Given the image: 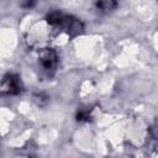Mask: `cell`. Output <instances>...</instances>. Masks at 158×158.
Returning a JSON list of instances; mask_svg holds the SVG:
<instances>
[{"label": "cell", "instance_id": "obj_1", "mask_svg": "<svg viewBox=\"0 0 158 158\" xmlns=\"http://www.w3.org/2000/svg\"><path fill=\"white\" fill-rule=\"evenodd\" d=\"M47 21L49 25L54 26V27H60L63 28L68 35L70 36H78L83 32L84 30V25L80 20L73 17V16H68V15H63L60 12H52L48 17Z\"/></svg>", "mask_w": 158, "mask_h": 158}, {"label": "cell", "instance_id": "obj_2", "mask_svg": "<svg viewBox=\"0 0 158 158\" xmlns=\"http://www.w3.org/2000/svg\"><path fill=\"white\" fill-rule=\"evenodd\" d=\"M22 90V83L19 75L6 74L1 81V91L7 95H17Z\"/></svg>", "mask_w": 158, "mask_h": 158}, {"label": "cell", "instance_id": "obj_3", "mask_svg": "<svg viewBox=\"0 0 158 158\" xmlns=\"http://www.w3.org/2000/svg\"><path fill=\"white\" fill-rule=\"evenodd\" d=\"M58 62V57L57 53L53 49H44L41 52L40 54V63L42 65V68L47 72L49 70H54L56 65Z\"/></svg>", "mask_w": 158, "mask_h": 158}, {"label": "cell", "instance_id": "obj_4", "mask_svg": "<svg viewBox=\"0 0 158 158\" xmlns=\"http://www.w3.org/2000/svg\"><path fill=\"white\" fill-rule=\"evenodd\" d=\"M95 2H96V7L102 12H109L114 10L117 5L116 0H95Z\"/></svg>", "mask_w": 158, "mask_h": 158}, {"label": "cell", "instance_id": "obj_5", "mask_svg": "<svg viewBox=\"0 0 158 158\" xmlns=\"http://www.w3.org/2000/svg\"><path fill=\"white\" fill-rule=\"evenodd\" d=\"M33 100L38 106H44L48 101V96H46L43 93H37L33 95Z\"/></svg>", "mask_w": 158, "mask_h": 158}, {"label": "cell", "instance_id": "obj_6", "mask_svg": "<svg viewBox=\"0 0 158 158\" xmlns=\"http://www.w3.org/2000/svg\"><path fill=\"white\" fill-rule=\"evenodd\" d=\"M77 118L79 120V121H88L89 118H90V116H89V112L88 111H79L78 112V115H77Z\"/></svg>", "mask_w": 158, "mask_h": 158}, {"label": "cell", "instance_id": "obj_7", "mask_svg": "<svg viewBox=\"0 0 158 158\" xmlns=\"http://www.w3.org/2000/svg\"><path fill=\"white\" fill-rule=\"evenodd\" d=\"M35 4H36V0H23L22 6L23 7H32Z\"/></svg>", "mask_w": 158, "mask_h": 158}]
</instances>
